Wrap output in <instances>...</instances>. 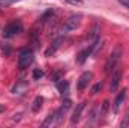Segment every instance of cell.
I'll list each match as a JSON object with an SVG mask.
<instances>
[{"label":"cell","mask_w":129,"mask_h":128,"mask_svg":"<svg viewBox=\"0 0 129 128\" xmlns=\"http://www.w3.org/2000/svg\"><path fill=\"white\" fill-rule=\"evenodd\" d=\"M122 54H123V51H122V47H120V45H117V47L111 51V54H110V57H108V60H107V63H105V72H107V74H110L111 71H114V69L117 68V65H119L120 59H122Z\"/></svg>","instance_id":"1"},{"label":"cell","mask_w":129,"mask_h":128,"mask_svg":"<svg viewBox=\"0 0 129 128\" xmlns=\"http://www.w3.org/2000/svg\"><path fill=\"white\" fill-rule=\"evenodd\" d=\"M32 62H33V51L29 50V48H24L18 56V68L26 69V68H29V65Z\"/></svg>","instance_id":"2"},{"label":"cell","mask_w":129,"mask_h":128,"mask_svg":"<svg viewBox=\"0 0 129 128\" xmlns=\"http://www.w3.org/2000/svg\"><path fill=\"white\" fill-rule=\"evenodd\" d=\"M21 32H23V24H21V21H12V23H9V24L5 27L3 36L11 38V36H15V35H18V33H21Z\"/></svg>","instance_id":"3"},{"label":"cell","mask_w":129,"mask_h":128,"mask_svg":"<svg viewBox=\"0 0 129 128\" xmlns=\"http://www.w3.org/2000/svg\"><path fill=\"white\" fill-rule=\"evenodd\" d=\"M81 15L80 14H74V15H71L68 20H66V23L63 24V27H62V32H68V30H74V29H77L80 24H81Z\"/></svg>","instance_id":"4"},{"label":"cell","mask_w":129,"mask_h":128,"mask_svg":"<svg viewBox=\"0 0 129 128\" xmlns=\"http://www.w3.org/2000/svg\"><path fill=\"white\" fill-rule=\"evenodd\" d=\"M92 78H93V74H92L90 71L83 72V74L80 75V78L77 80V89H78V91H84V89L89 86V83H90Z\"/></svg>","instance_id":"5"},{"label":"cell","mask_w":129,"mask_h":128,"mask_svg":"<svg viewBox=\"0 0 129 128\" xmlns=\"http://www.w3.org/2000/svg\"><path fill=\"white\" fill-rule=\"evenodd\" d=\"M71 105H72V102H71V99H64L63 104H62V107L56 112V122L57 124H60L62 121H63L64 115H66V112L71 109Z\"/></svg>","instance_id":"6"},{"label":"cell","mask_w":129,"mask_h":128,"mask_svg":"<svg viewBox=\"0 0 129 128\" xmlns=\"http://www.w3.org/2000/svg\"><path fill=\"white\" fill-rule=\"evenodd\" d=\"M122 75H123V72H122L120 68H117V69L113 71V77H111V83H110V91L111 92L117 89V86H119V83L122 80Z\"/></svg>","instance_id":"7"},{"label":"cell","mask_w":129,"mask_h":128,"mask_svg":"<svg viewBox=\"0 0 129 128\" xmlns=\"http://www.w3.org/2000/svg\"><path fill=\"white\" fill-rule=\"evenodd\" d=\"M62 42H63V38H62V36H60V38H57L56 41H53V44H51V45L45 50V56H47V57H51V56H53V54H54V53L60 48Z\"/></svg>","instance_id":"8"},{"label":"cell","mask_w":129,"mask_h":128,"mask_svg":"<svg viewBox=\"0 0 129 128\" xmlns=\"http://www.w3.org/2000/svg\"><path fill=\"white\" fill-rule=\"evenodd\" d=\"M84 107H86V102H81V104H78V107L74 110V113H72V116H71V124H72V125H75V124L80 121V118H81V113H83Z\"/></svg>","instance_id":"9"},{"label":"cell","mask_w":129,"mask_h":128,"mask_svg":"<svg viewBox=\"0 0 129 128\" xmlns=\"http://www.w3.org/2000/svg\"><path fill=\"white\" fill-rule=\"evenodd\" d=\"M27 81H18L14 88H12V94L14 95H21V94H24L26 91H27Z\"/></svg>","instance_id":"10"},{"label":"cell","mask_w":129,"mask_h":128,"mask_svg":"<svg viewBox=\"0 0 129 128\" xmlns=\"http://www.w3.org/2000/svg\"><path fill=\"white\" fill-rule=\"evenodd\" d=\"M125 98H126V89H122V91H120V94H119L117 98H116V101H114V112H116V113L120 110V105L123 104Z\"/></svg>","instance_id":"11"},{"label":"cell","mask_w":129,"mask_h":128,"mask_svg":"<svg viewBox=\"0 0 129 128\" xmlns=\"http://www.w3.org/2000/svg\"><path fill=\"white\" fill-rule=\"evenodd\" d=\"M102 47H104V41H102L101 38H96V39H95V44H93V47H92V50H90V54L95 57Z\"/></svg>","instance_id":"12"},{"label":"cell","mask_w":129,"mask_h":128,"mask_svg":"<svg viewBox=\"0 0 129 128\" xmlns=\"http://www.w3.org/2000/svg\"><path fill=\"white\" fill-rule=\"evenodd\" d=\"M57 89H59V92L64 96L66 94H68V91H69V83H68V81H64L63 78H62V80H59V81H57Z\"/></svg>","instance_id":"13"},{"label":"cell","mask_w":129,"mask_h":128,"mask_svg":"<svg viewBox=\"0 0 129 128\" xmlns=\"http://www.w3.org/2000/svg\"><path fill=\"white\" fill-rule=\"evenodd\" d=\"M42 102H44V98H42V96H36V98H35V101H33V105H32V110L35 112V113L41 110V107H42Z\"/></svg>","instance_id":"14"},{"label":"cell","mask_w":129,"mask_h":128,"mask_svg":"<svg viewBox=\"0 0 129 128\" xmlns=\"http://www.w3.org/2000/svg\"><path fill=\"white\" fill-rule=\"evenodd\" d=\"M56 122V113H50L48 116H47V119L42 122V127H48V125H51V124H54Z\"/></svg>","instance_id":"15"},{"label":"cell","mask_w":129,"mask_h":128,"mask_svg":"<svg viewBox=\"0 0 129 128\" xmlns=\"http://www.w3.org/2000/svg\"><path fill=\"white\" fill-rule=\"evenodd\" d=\"M89 54H90V50H84V51H81V53L78 54V57H77V62H78V63H83V62L87 59Z\"/></svg>","instance_id":"16"},{"label":"cell","mask_w":129,"mask_h":128,"mask_svg":"<svg viewBox=\"0 0 129 128\" xmlns=\"http://www.w3.org/2000/svg\"><path fill=\"white\" fill-rule=\"evenodd\" d=\"M42 77H44V71H41V69L33 71V80H41Z\"/></svg>","instance_id":"17"},{"label":"cell","mask_w":129,"mask_h":128,"mask_svg":"<svg viewBox=\"0 0 129 128\" xmlns=\"http://www.w3.org/2000/svg\"><path fill=\"white\" fill-rule=\"evenodd\" d=\"M96 115H98V105H93V109H92V112H90V122H93L98 118Z\"/></svg>","instance_id":"18"},{"label":"cell","mask_w":129,"mask_h":128,"mask_svg":"<svg viewBox=\"0 0 129 128\" xmlns=\"http://www.w3.org/2000/svg\"><path fill=\"white\" fill-rule=\"evenodd\" d=\"M108 107H110V102H108V101H104V102H102V110H101V116H105V113H107Z\"/></svg>","instance_id":"19"},{"label":"cell","mask_w":129,"mask_h":128,"mask_svg":"<svg viewBox=\"0 0 129 128\" xmlns=\"http://www.w3.org/2000/svg\"><path fill=\"white\" fill-rule=\"evenodd\" d=\"M101 89H102V83H96V84L93 86V89H92V94H98Z\"/></svg>","instance_id":"20"},{"label":"cell","mask_w":129,"mask_h":128,"mask_svg":"<svg viewBox=\"0 0 129 128\" xmlns=\"http://www.w3.org/2000/svg\"><path fill=\"white\" fill-rule=\"evenodd\" d=\"M128 125H129V113L126 115V119H123V122L120 124V127H122V128H126Z\"/></svg>","instance_id":"21"},{"label":"cell","mask_w":129,"mask_h":128,"mask_svg":"<svg viewBox=\"0 0 129 128\" xmlns=\"http://www.w3.org/2000/svg\"><path fill=\"white\" fill-rule=\"evenodd\" d=\"M68 3H71V5H81L83 3V0H66Z\"/></svg>","instance_id":"22"},{"label":"cell","mask_w":129,"mask_h":128,"mask_svg":"<svg viewBox=\"0 0 129 128\" xmlns=\"http://www.w3.org/2000/svg\"><path fill=\"white\" fill-rule=\"evenodd\" d=\"M120 3H123V5H126V6H129V0H120Z\"/></svg>","instance_id":"23"},{"label":"cell","mask_w":129,"mask_h":128,"mask_svg":"<svg viewBox=\"0 0 129 128\" xmlns=\"http://www.w3.org/2000/svg\"><path fill=\"white\" fill-rule=\"evenodd\" d=\"M5 110H6V107H5V105H0V113H2V112H5Z\"/></svg>","instance_id":"24"}]
</instances>
